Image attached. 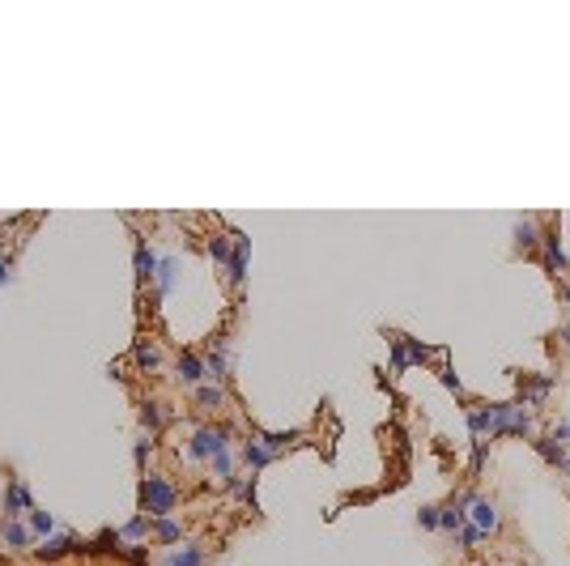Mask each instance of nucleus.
Masks as SVG:
<instances>
[{
  "mask_svg": "<svg viewBox=\"0 0 570 566\" xmlns=\"http://www.w3.org/2000/svg\"><path fill=\"white\" fill-rule=\"evenodd\" d=\"M179 379H183V383H200V379H204V362L192 358V354H183V358H179Z\"/></svg>",
  "mask_w": 570,
  "mask_h": 566,
  "instance_id": "12",
  "label": "nucleus"
},
{
  "mask_svg": "<svg viewBox=\"0 0 570 566\" xmlns=\"http://www.w3.org/2000/svg\"><path fill=\"white\" fill-rule=\"evenodd\" d=\"M392 371H396V375H405V371H409V345H405V337H396V341H392Z\"/></svg>",
  "mask_w": 570,
  "mask_h": 566,
  "instance_id": "18",
  "label": "nucleus"
},
{
  "mask_svg": "<svg viewBox=\"0 0 570 566\" xmlns=\"http://www.w3.org/2000/svg\"><path fill=\"white\" fill-rule=\"evenodd\" d=\"M132 362H136V371H158V366H162V354H158V345H149V341H136V349H132Z\"/></svg>",
  "mask_w": 570,
  "mask_h": 566,
  "instance_id": "7",
  "label": "nucleus"
},
{
  "mask_svg": "<svg viewBox=\"0 0 570 566\" xmlns=\"http://www.w3.org/2000/svg\"><path fill=\"white\" fill-rule=\"evenodd\" d=\"M51 528H55L51 511H30V533H38V537H51Z\"/></svg>",
  "mask_w": 570,
  "mask_h": 566,
  "instance_id": "21",
  "label": "nucleus"
},
{
  "mask_svg": "<svg viewBox=\"0 0 570 566\" xmlns=\"http://www.w3.org/2000/svg\"><path fill=\"white\" fill-rule=\"evenodd\" d=\"M562 341H566V345H570V328H566V332H562Z\"/></svg>",
  "mask_w": 570,
  "mask_h": 566,
  "instance_id": "33",
  "label": "nucleus"
},
{
  "mask_svg": "<svg viewBox=\"0 0 570 566\" xmlns=\"http://www.w3.org/2000/svg\"><path fill=\"white\" fill-rule=\"evenodd\" d=\"M537 452H541V456H545L549 464H558V469H566V452H562V447H558L554 439H541V443H537Z\"/></svg>",
  "mask_w": 570,
  "mask_h": 566,
  "instance_id": "19",
  "label": "nucleus"
},
{
  "mask_svg": "<svg viewBox=\"0 0 570 566\" xmlns=\"http://www.w3.org/2000/svg\"><path fill=\"white\" fill-rule=\"evenodd\" d=\"M136 277H141V281H153V277H158V256H153L145 243H136Z\"/></svg>",
  "mask_w": 570,
  "mask_h": 566,
  "instance_id": "9",
  "label": "nucleus"
},
{
  "mask_svg": "<svg viewBox=\"0 0 570 566\" xmlns=\"http://www.w3.org/2000/svg\"><path fill=\"white\" fill-rule=\"evenodd\" d=\"M196 401H200L204 409H217V405L226 401V392H221V383H209V388H200V392H196Z\"/></svg>",
  "mask_w": 570,
  "mask_h": 566,
  "instance_id": "20",
  "label": "nucleus"
},
{
  "mask_svg": "<svg viewBox=\"0 0 570 566\" xmlns=\"http://www.w3.org/2000/svg\"><path fill=\"white\" fill-rule=\"evenodd\" d=\"M256 439H260V443H264V447H268V452L277 456V452H281L285 443H294V439H298V430H290V435H268V430H256Z\"/></svg>",
  "mask_w": 570,
  "mask_h": 566,
  "instance_id": "15",
  "label": "nucleus"
},
{
  "mask_svg": "<svg viewBox=\"0 0 570 566\" xmlns=\"http://www.w3.org/2000/svg\"><path fill=\"white\" fill-rule=\"evenodd\" d=\"M230 281L243 285L247 281V239L234 234V251H230Z\"/></svg>",
  "mask_w": 570,
  "mask_h": 566,
  "instance_id": "6",
  "label": "nucleus"
},
{
  "mask_svg": "<svg viewBox=\"0 0 570 566\" xmlns=\"http://www.w3.org/2000/svg\"><path fill=\"white\" fill-rule=\"evenodd\" d=\"M515 243H520V251H532V247L541 243V239H537V226H532V222H520V226H515Z\"/></svg>",
  "mask_w": 570,
  "mask_h": 566,
  "instance_id": "16",
  "label": "nucleus"
},
{
  "mask_svg": "<svg viewBox=\"0 0 570 566\" xmlns=\"http://www.w3.org/2000/svg\"><path fill=\"white\" fill-rule=\"evenodd\" d=\"M558 439H570V422H558Z\"/></svg>",
  "mask_w": 570,
  "mask_h": 566,
  "instance_id": "31",
  "label": "nucleus"
},
{
  "mask_svg": "<svg viewBox=\"0 0 570 566\" xmlns=\"http://www.w3.org/2000/svg\"><path fill=\"white\" fill-rule=\"evenodd\" d=\"M566 469H570V460H566Z\"/></svg>",
  "mask_w": 570,
  "mask_h": 566,
  "instance_id": "34",
  "label": "nucleus"
},
{
  "mask_svg": "<svg viewBox=\"0 0 570 566\" xmlns=\"http://www.w3.org/2000/svg\"><path fill=\"white\" fill-rule=\"evenodd\" d=\"M21 511H30V490L21 481H9V490H4V516L17 520Z\"/></svg>",
  "mask_w": 570,
  "mask_h": 566,
  "instance_id": "4",
  "label": "nucleus"
},
{
  "mask_svg": "<svg viewBox=\"0 0 570 566\" xmlns=\"http://www.w3.org/2000/svg\"><path fill=\"white\" fill-rule=\"evenodd\" d=\"M481 537H486V533H481V528H473V524H464V528H460V545H468V550H473Z\"/></svg>",
  "mask_w": 570,
  "mask_h": 566,
  "instance_id": "28",
  "label": "nucleus"
},
{
  "mask_svg": "<svg viewBox=\"0 0 570 566\" xmlns=\"http://www.w3.org/2000/svg\"><path fill=\"white\" fill-rule=\"evenodd\" d=\"M68 550H72V537H68V533H55V537H47V541L38 545L43 558H60V554H68Z\"/></svg>",
  "mask_w": 570,
  "mask_h": 566,
  "instance_id": "13",
  "label": "nucleus"
},
{
  "mask_svg": "<svg viewBox=\"0 0 570 566\" xmlns=\"http://www.w3.org/2000/svg\"><path fill=\"white\" fill-rule=\"evenodd\" d=\"M226 443H230V435H226L221 426H209V430H196V435H192L187 456H192V460H213L217 452H226Z\"/></svg>",
  "mask_w": 570,
  "mask_h": 566,
  "instance_id": "2",
  "label": "nucleus"
},
{
  "mask_svg": "<svg viewBox=\"0 0 570 566\" xmlns=\"http://www.w3.org/2000/svg\"><path fill=\"white\" fill-rule=\"evenodd\" d=\"M149 447H153V443H149V435H145V439L136 443V464H145V456H149Z\"/></svg>",
  "mask_w": 570,
  "mask_h": 566,
  "instance_id": "30",
  "label": "nucleus"
},
{
  "mask_svg": "<svg viewBox=\"0 0 570 566\" xmlns=\"http://www.w3.org/2000/svg\"><path fill=\"white\" fill-rule=\"evenodd\" d=\"M141 507H145L149 516H158V520L170 516V511H175V486L149 473V477L141 481Z\"/></svg>",
  "mask_w": 570,
  "mask_h": 566,
  "instance_id": "1",
  "label": "nucleus"
},
{
  "mask_svg": "<svg viewBox=\"0 0 570 566\" xmlns=\"http://www.w3.org/2000/svg\"><path fill=\"white\" fill-rule=\"evenodd\" d=\"M0 545H9V550H26L30 545V528H21V524H4V533H0Z\"/></svg>",
  "mask_w": 570,
  "mask_h": 566,
  "instance_id": "11",
  "label": "nucleus"
},
{
  "mask_svg": "<svg viewBox=\"0 0 570 566\" xmlns=\"http://www.w3.org/2000/svg\"><path fill=\"white\" fill-rule=\"evenodd\" d=\"M145 528H149V524H145V516H136V520H128V524H124V537H128V541H136V537H145Z\"/></svg>",
  "mask_w": 570,
  "mask_h": 566,
  "instance_id": "26",
  "label": "nucleus"
},
{
  "mask_svg": "<svg viewBox=\"0 0 570 566\" xmlns=\"http://www.w3.org/2000/svg\"><path fill=\"white\" fill-rule=\"evenodd\" d=\"M417 524L422 528H439V507H422L417 511Z\"/></svg>",
  "mask_w": 570,
  "mask_h": 566,
  "instance_id": "27",
  "label": "nucleus"
},
{
  "mask_svg": "<svg viewBox=\"0 0 570 566\" xmlns=\"http://www.w3.org/2000/svg\"><path fill=\"white\" fill-rule=\"evenodd\" d=\"M153 533H158V541H179V537H183V533H179V524H175V520H166V516L158 520V528H153Z\"/></svg>",
  "mask_w": 570,
  "mask_h": 566,
  "instance_id": "25",
  "label": "nucleus"
},
{
  "mask_svg": "<svg viewBox=\"0 0 570 566\" xmlns=\"http://www.w3.org/2000/svg\"><path fill=\"white\" fill-rule=\"evenodd\" d=\"M209 256H213L217 264H230V239H221V234H213V239H209Z\"/></svg>",
  "mask_w": 570,
  "mask_h": 566,
  "instance_id": "23",
  "label": "nucleus"
},
{
  "mask_svg": "<svg viewBox=\"0 0 570 566\" xmlns=\"http://www.w3.org/2000/svg\"><path fill=\"white\" fill-rule=\"evenodd\" d=\"M234 486H239V494H243V503H247L251 511H260V503H256V473H251V477H243V481L234 477Z\"/></svg>",
  "mask_w": 570,
  "mask_h": 566,
  "instance_id": "24",
  "label": "nucleus"
},
{
  "mask_svg": "<svg viewBox=\"0 0 570 566\" xmlns=\"http://www.w3.org/2000/svg\"><path fill=\"white\" fill-rule=\"evenodd\" d=\"M175 268H179V264H175L170 256H166V260H158V277H153V281H158V290H162V294L175 285Z\"/></svg>",
  "mask_w": 570,
  "mask_h": 566,
  "instance_id": "17",
  "label": "nucleus"
},
{
  "mask_svg": "<svg viewBox=\"0 0 570 566\" xmlns=\"http://www.w3.org/2000/svg\"><path fill=\"white\" fill-rule=\"evenodd\" d=\"M545 268L549 273H566V256H562L558 234H545Z\"/></svg>",
  "mask_w": 570,
  "mask_h": 566,
  "instance_id": "8",
  "label": "nucleus"
},
{
  "mask_svg": "<svg viewBox=\"0 0 570 566\" xmlns=\"http://www.w3.org/2000/svg\"><path fill=\"white\" fill-rule=\"evenodd\" d=\"M4 281H9V264L0 260V285H4Z\"/></svg>",
  "mask_w": 570,
  "mask_h": 566,
  "instance_id": "32",
  "label": "nucleus"
},
{
  "mask_svg": "<svg viewBox=\"0 0 570 566\" xmlns=\"http://www.w3.org/2000/svg\"><path fill=\"white\" fill-rule=\"evenodd\" d=\"M141 418H145V426H149V430H158V426H162V409H158V405H145V413H141Z\"/></svg>",
  "mask_w": 570,
  "mask_h": 566,
  "instance_id": "29",
  "label": "nucleus"
},
{
  "mask_svg": "<svg viewBox=\"0 0 570 566\" xmlns=\"http://www.w3.org/2000/svg\"><path fill=\"white\" fill-rule=\"evenodd\" d=\"M204 375H209L213 383H221V379L230 375V354H226V345H213V349H209V358H204Z\"/></svg>",
  "mask_w": 570,
  "mask_h": 566,
  "instance_id": "5",
  "label": "nucleus"
},
{
  "mask_svg": "<svg viewBox=\"0 0 570 566\" xmlns=\"http://www.w3.org/2000/svg\"><path fill=\"white\" fill-rule=\"evenodd\" d=\"M268 460H273V452H268V447H264V443H260V439H256V443H247V447H243V464H247V469H251V473H260V469H264V464H268Z\"/></svg>",
  "mask_w": 570,
  "mask_h": 566,
  "instance_id": "10",
  "label": "nucleus"
},
{
  "mask_svg": "<svg viewBox=\"0 0 570 566\" xmlns=\"http://www.w3.org/2000/svg\"><path fill=\"white\" fill-rule=\"evenodd\" d=\"M204 562V554H200V545H183L175 558H170V566H200Z\"/></svg>",
  "mask_w": 570,
  "mask_h": 566,
  "instance_id": "22",
  "label": "nucleus"
},
{
  "mask_svg": "<svg viewBox=\"0 0 570 566\" xmlns=\"http://www.w3.org/2000/svg\"><path fill=\"white\" fill-rule=\"evenodd\" d=\"M468 507H473V528H481V533L498 528V507L490 499H468Z\"/></svg>",
  "mask_w": 570,
  "mask_h": 566,
  "instance_id": "3",
  "label": "nucleus"
},
{
  "mask_svg": "<svg viewBox=\"0 0 570 566\" xmlns=\"http://www.w3.org/2000/svg\"><path fill=\"white\" fill-rule=\"evenodd\" d=\"M439 528H447V533H456V528H464V507H439Z\"/></svg>",
  "mask_w": 570,
  "mask_h": 566,
  "instance_id": "14",
  "label": "nucleus"
}]
</instances>
